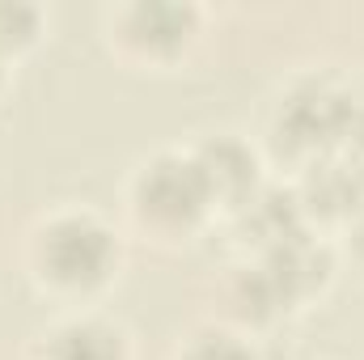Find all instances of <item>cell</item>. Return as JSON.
<instances>
[{"label": "cell", "instance_id": "obj_1", "mask_svg": "<svg viewBox=\"0 0 364 360\" xmlns=\"http://www.w3.org/2000/svg\"><path fill=\"white\" fill-rule=\"evenodd\" d=\"M47 263L60 280H97L110 263V238L85 216H68L47 233Z\"/></svg>", "mask_w": 364, "mask_h": 360}, {"label": "cell", "instance_id": "obj_3", "mask_svg": "<svg viewBox=\"0 0 364 360\" xmlns=\"http://www.w3.org/2000/svg\"><path fill=\"white\" fill-rule=\"evenodd\" d=\"M114 339L106 327H68L55 344V360H114Z\"/></svg>", "mask_w": 364, "mask_h": 360}, {"label": "cell", "instance_id": "obj_4", "mask_svg": "<svg viewBox=\"0 0 364 360\" xmlns=\"http://www.w3.org/2000/svg\"><path fill=\"white\" fill-rule=\"evenodd\" d=\"M195 360H250V352H246L242 344H233L229 335H216V339H208V344L195 352Z\"/></svg>", "mask_w": 364, "mask_h": 360}, {"label": "cell", "instance_id": "obj_2", "mask_svg": "<svg viewBox=\"0 0 364 360\" xmlns=\"http://www.w3.org/2000/svg\"><path fill=\"white\" fill-rule=\"evenodd\" d=\"M208 174L199 162H157L144 174V208L161 216H191L208 199Z\"/></svg>", "mask_w": 364, "mask_h": 360}, {"label": "cell", "instance_id": "obj_5", "mask_svg": "<svg viewBox=\"0 0 364 360\" xmlns=\"http://www.w3.org/2000/svg\"><path fill=\"white\" fill-rule=\"evenodd\" d=\"M360 242H364V229H360Z\"/></svg>", "mask_w": 364, "mask_h": 360}]
</instances>
